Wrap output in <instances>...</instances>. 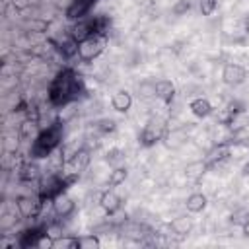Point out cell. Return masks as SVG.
Returning <instances> with one entry per match:
<instances>
[{
	"label": "cell",
	"instance_id": "cell-3",
	"mask_svg": "<svg viewBox=\"0 0 249 249\" xmlns=\"http://www.w3.org/2000/svg\"><path fill=\"white\" fill-rule=\"evenodd\" d=\"M107 47V35L105 33H95L84 41L78 43V56L84 62H91L93 58H97Z\"/></svg>",
	"mask_w": 249,
	"mask_h": 249
},
{
	"label": "cell",
	"instance_id": "cell-31",
	"mask_svg": "<svg viewBox=\"0 0 249 249\" xmlns=\"http://www.w3.org/2000/svg\"><path fill=\"white\" fill-rule=\"evenodd\" d=\"M241 173H243V175H249V161H247V163L243 165V169H241Z\"/></svg>",
	"mask_w": 249,
	"mask_h": 249
},
{
	"label": "cell",
	"instance_id": "cell-9",
	"mask_svg": "<svg viewBox=\"0 0 249 249\" xmlns=\"http://www.w3.org/2000/svg\"><path fill=\"white\" fill-rule=\"evenodd\" d=\"M97 0H72L70 6L66 8V18L68 19H82L89 14V10L95 6Z\"/></svg>",
	"mask_w": 249,
	"mask_h": 249
},
{
	"label": "cell",
	"instance_id": "cell-5",
	"mask_svg": "<svg viewBox=\"0 0 249 249\" xmlns=\"http://www.w3.org/2000/svg\"><path fill=\"white\" fill-rule=\"evenodd\" d=\"M230 156H231L230 144H228V142H220V144H216V146L206 154L204 163L208 165V169H212V167H218V165H222L224 161H228Z\"/></svg>",
	"mask_w": 249,
	"mask_h": 249
},
{
	"label": "cell",
	"instance_id": "cell-1",
	"mask_svg": "<svg viewBox=\"0 0 249 249\" xmlns=\"http://www.w3.org/2000/svg\"><path fill=\"white\" fill-rule=\"evenodd\" d=\"M84 93L82 76L76 74L72 68H62L49 86V101L54 107H64L76 101Z\"/></svg>",
	"mask_w": 249,
	"mask_h": 249
},
{
	"label": "cell",
	"instance_id": "cell-28",
	"mask_svg": "<svg viewBox=\"0 0 249 249\" xmlns=\"http://www.w3.org/2000/svg\"><path fill=\"white\" fill-rule=\"evenodd\" d=\"M64 233H62V228L58 226V224H51V226H47V237H51L53 241L54 239H58V237H62Z\"/></svg>",
	"mask_w": 249,
	"mask_h": 249
},
{
	"label": "cell",
	"instance_id": "cell-6",
	"mask_svg": "<svg viewBox=\"0 0 249 249\" xmlns=\"http://www.w3.org/2000/svg\"><path fill=\"white\" fill-rule=\"evenodd\" d=\"M245 78H247V72H245V68L243 66H239V64H233V62H230V64H226L224 66V70H222V82L226 84V86H241L243 82H245Z\"/></svg>",
	"mask_w": 249,
	"mask_h": 249
},
{
	"label": "cell",
	"instance_id": "cell-21",
	"mask_svg": "<svg viewBox=\"0 0 249 249\" xmlns=\"http://www.w3.org/2000/svg\"><path fill=\"white\" fill-rule=\"evenodd\" d=\"M76 241H78V247L80 249H97L99 245H101V241H99V237L97 235H82V237H76Z\"/></svg>",
	"mask_w": 249,
	"mask_h": 249
},
{
	"label": "cell",
	"instance_id": "cell-30",
	"mask_svg": "<svg viewBox=\"0 0 249 249\" xmlns=\"http://www.w3.org/2000/svg\"><path fill=\"white\" fill-rule=\"evenodd\" d=\"M241 228H243V235H249V222H245Z\"/></svg>",
	"mask_w": 249,
	"mask_h": 249
},
{
	"label": "cell",
	"instance_id": "cell-29",
	"mask_svg": "<svg viewBox=\"0 0 249 249\" xmlns=\"http://www.w3.org/2000/svg\"><path fill=\"white\" fill-rule=\"evenodd\" d=\"M243 27H245V33L249 35V12H247L245 18H243Z\"/></svg>",
	"mask_w": 249,
	"mask_h": 249
},
{
	"label": "cell",
	"instance_id": "cell-26",
	"mask_svg": "<svg viewBox=\"0 0 249 249\" xmlns=\"http://www.w3.org/2000/svg\"><path fill=\"white\" fill-rule=\"evenodd\" d=\"M191 10V0H177L175 4H173V14L175 16H183V14H187Z\"/></svg>",
	"mask_w": 249,
	"mask_h": 249
},
{
	"label": "cell",
	"instance_id": "cell-12",
	"mask_svg": "<svg viewBox=\"0 0 249 249\" xmlns=\"http://www.w3.org/2000/svg\"><path fill=\"white\" fill-rule=\"evenodd\" d=\"M99 204H101V208H103L107 214H115V212H119V210H121L123 198H121V196L113 191V187H111V189H107V191L101 195Z\"/></svg>",
	"mask_w": 249,
	"mask_h": 249
},
{
	"label": "cell",
	"instance_id": "cell-27",
	"mask_svg": "<svg viewBox=\"0 0 249 249\" xmlns=\"http://www.w3.org/2000/svg\"><path fill=\"white\" fill-rule=\"evenodd\" d=\"M97 130H101V132H113L115 130V121L113 119H101L99 123H97Z\"/></svg>",
	"mask_w": 249,
	"mask_h": 249
},
{
	"label": "cell",
	"instance_id": "cell-11",
	"mask_svg": "<svg viewBox=\"0 0 249 249\" xmlns=\"http://www.w3.org/2000/svg\"><path fill=\"white\" fill-rule=\"evenodd\" d=\"M74 208H76V204H74V200H72L66 193H60L58 196L53 198V210H54V214L60 216V218L70 216V214L74 212Z\"/></svg>",
	"mask_w": 249,
	"mask_h": 249
},
{
	"label": "cell",
	"instance_id": "cell-22",
	"mask_svg": "<svg viewBox=\"0 0 249 249\" xmlns=\"http://www.w3.org/2000/svg\"><path fill=\"white\" fill-rule=\"evenodd\" d=\"M230 222H231L233 226H243L245 222H249V210H247V208L235 210V212L230 216Z\"/></svg>",
	"mask_w": 249,
	"mask_h": 249
},
{
	"label": "cell",
	"instance_id": "cell-19",
	"mask_svg": "<svg viewBox=\"0 0 249 249\" xmlns=\"http://www.w3.org/2000/svg\"><path fill=\"white\" fill-rule=\"evenodd\" d=\"M191 228H193V224H191V220L185 218V216L175 218V220L171 222V231H173L175 235H187V233L191 231Z\"/></svg>",
	"mask_w": 249,
	"mask_h": 249
},
{
	"label": "cell",
	"instance_id": "cell-16",
	"mask_svg": "<svg viewBox=\"0 0 249 249\" xmlns=\"http://www.w3.org/2000/svg\"><path fill=\"white\" fill-rule=\"evenodd\" d=\"M88 163H89V152H88V150H78L76 154H72V158H70V161H68L70 169L76 171V173H80Z\"/></svg>",
	"mask_w": 249,
	"mask_h": 249
},
{
	"label": "cell",
	"instance_id": "cell-10",
	"mask_svg": "<svg viewBox=\"0 0 249 249\" xmlns=\"http://www.w3.org/2000/svg\"><path fill=\"white\" fill-rule=\"evenodd\" d=\"M154 88H156V97L160 101H163L165 105H171V101L175 97V86H173V82L161 78V80L154 82Z\"/></svg>",
	"mask_w": 249,
	"mask_h": 249
},
{
	"label": "cell",
	"instance_id": "cell-23",
	"mask_svg": "<svg viewBox=\"0 0 249 249\" xmlns=\"http://www.w3.org/2000/svg\"><path fill=\"white\" fill-rule=\"evenodd\" d=\"M198 8L202 16H212L218 10V0H198Z\"/></svg>",
	"mask_w": 249,
	"mask_h": 249
},
{
	"label": "cell",
	"instance_id": "cell-15",
	"mask_svg": "<svg viewBox=\"0 0 249 249\" xmlns=\"http://www.w3.org/2000/svg\"><path fill=\"white\" fill-rule=\"evenodd\" d=\"M206 204H208V198L202 193H191L187 196V200H185V206H187V210L191 214H200L206 208Z\"/></svg>",
	"mask_w": 249,
	"mask_h": 249
},
{
	"label": "cell",
	"instance_id": "cell-13",
	"mask_svg": "<svg viewBox=\"0 0 249 249\" xmlns=\"http://www.w3.org/2000/svg\"><path fill=\"white\" fill-rule=\"evenodd\" d=\"M189 109H191V113L195 115V117H198V119H206V117H210L212 115V103L206 99V97H195V99H191V103H189Z\"/></svg>",
	"mask_w": 249,
	"mask_h": 249
},
{
	"label": "cell",
	"instance_id": "cell-24",
	"mask_svg": "<svg viewBox=\"0 0 249 249\" xmlns=\"http://www.w3.org/2000/svg\"><path fill=\"white\" fill-rule=\"evenodd\" d=\"M107 163H111V165H115L117 167V163H121L123 160H124V152L123 150H119V148H113V150H109L107 152Z\"/></svg>",
	"mask_w": 249,
	"mask_h": 249
},
{
	"label": "cell",
	"instance_id": "cell-2",
	"mask_svg": "<svg viewBox=\"0 0 249 249\" xmlns=\"http://www.w3.org/2000/svg\"><path fill=\"white\" fill-rule=\"evenodd\" d=\"M62 134H64V126L60 121H54L51 123L47 128L39 130L33 144H31V158L33 160H43V158H49L62 142Z\"/></svg>",
	"mask_w": 249,
	"mask_h": 249
},
{
	"label": "cell",
	"instance_id": "cell-4",
	"mask_svg": "<svg viewBox=\"0 0 249 249\" xmlns=\"http://www.w3.org/2000/svg\"><path fill=\"white\" fill-rule=\"evenodd\" d=\"M163 136H165V123L161 119H150L144 124L138 140L144 148H150V146H156Z\"/></svg>",
	"mask_w": 249,
	"mask_h": 249
},
{
	"label": "cell",
	"instance_id": "cell-20",
	"mask_svg": "<svg viewBox=\"0 0 249 249\" xmlns=\"http://www.w3.org/2000/svg\"><path fill=\"white\" fill-rule=\"evenodd\" d=\"M37 177H39V167H37V163L27 161V163L21 165V169H19V179H21V181H33V179H37Z\"/></svg>",
	"mask_w": 249,
	"mask_h": 249
},
{
	"label": "cell",
	"instance_id": "cell-14",
	"mask_svg": "<svg viewBox=\"0 0 249 249\" xmlns=\"http://www.w3.org/2000/svg\"><path fill=\"white\" fill-rule=\"evenodd\" d=\"M111 107L119 113H126L130 107H132V95L126 91V89H119L113 93L111 97Z\"/></svg>",
	"mask_w": 249,
	"mask_h": 249
},
{
	"label": "cell",
	"instance_id": "cell-17",
	"mask_svg": "<svg viewBox=\"0 0 249 249\" xmlns=\"http://www.w3.org/2000/svg\"><path fill=\"white\" fill-rule=\"evenodd\" d=\"M206 169H208V165H206L204 161H193V163H189V165H187L185 175H187V179L198 181V179L204 175V171H206Z\"/></svg>",
	"mask_w": 249,
	"mask_h": 249
},
{
	"label": "cell",
	"instance_id": "cell-18",
	"mask_svg": "<svg viewBox=\"0 0 249 249\" xmlns=\"http://www.w3.org/2000/svg\"><path fill=\"white\" fill-rule=\"evenodd\" d=\"M126 175H128V169L123 167V165H117V167L109 173V181H107V185H109V187H119V185L124 183Z\"/></svg>",
	"mask_w": 249,
	"mask_h": 249
},
{
	"label": "cell",
	"instance_id": "cell-7",
	"mask_svg": "<svg viewBox=\"0 0 249 249\" xmlns=\"http://www.w3.org/2000/svg\"><path fill=\"white\" fill-rule=\"evenodd\" d=\"M43 202H45V200H43L41 196H37V198H31V196H19V198L16 200V206H18V210H19V214H21L23 218H33V216L39 214Z\"/></svg>",
	"mask_w": 249,
	"mask_h": 249
},
{
	"label": "cell",
	"instance_id": "cell-25",
	"mask_svg": "<svg viewBox=\"0 0 249 249\" xmlns=\"http://www.w3.org/2000/svg\"><path fill=\"white\" fill-rule=\"evenodd\" d=\"M138 95L142 97V99H150V97H156V88H154V84L152 82H144V84H140V88H138Z\"/></svg>",
	"mask_w": 249,
	"mask_h": 249
},
{
	"label": "cell",
	"instance_id": "cell-8",
	"mask_svg": "<svg viewBox=\"0 0 249 249\" xmlns=\"http://www.w3.org/2000/svg\"><path fill=\"white\" fill-rule=\"evenodd\" d=\"M45 235H47V228L35 226V228L23 230L21 235H19L18 245H19V247H39V243H41V239H43Z\"/></svg>",
	"mask_w": 249,
	"mask_h": 249
}]
</instances>
